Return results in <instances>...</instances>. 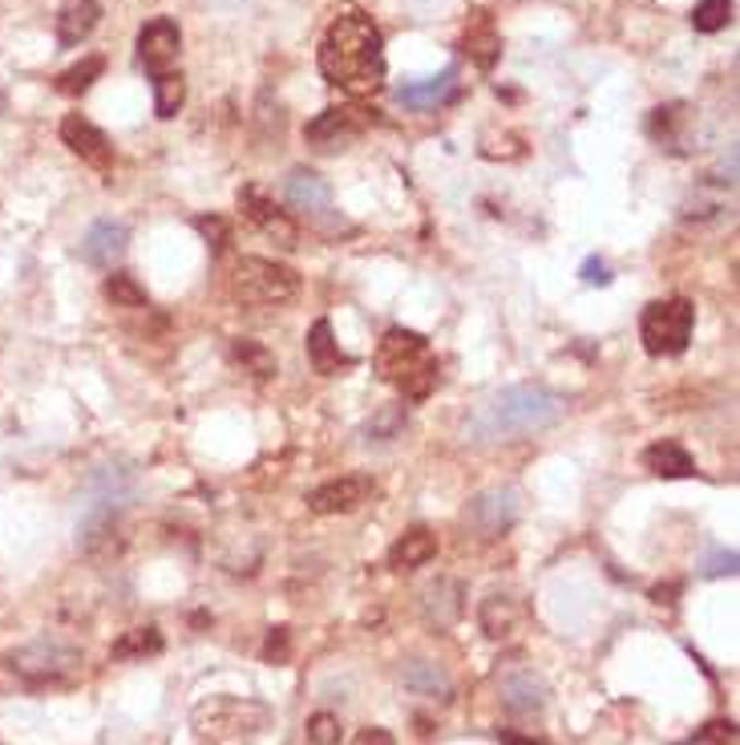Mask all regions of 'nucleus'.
Segmentation results:
<instances>
[{
  "label": "nucleus",
  "instance_id": "1",
  "mask_svg": "<svg viewBox=\"0 0 740 745\" xmlns=\"http://www.w3.org/2000/svg\"><path fill=\"white\" fill-rule=\"evenodd\" d=\"M320 73L336 90L369 98L384 85V41L381 28L365 13L336 16L320 41Z\"/></svg>",
  "mask_w": 740,
  "mask_h": 745
},
{
  "label": "nucleus",
  "instance_id": "2",
  "mask_svg": "<svg viewBox=\"0 0 740 745\" xmlns=\"http://www.w3.org/2000/svg\"><path fill=\"white\" fill-rule=\"evenodd\" d=\"M563 410H567V401L558 398L555 389L510 386L477 405L474 417L465 422V434H474L477 442L522 438V434H539V429L555 426Z\"/></svg>",
  "mask_w": 740,
  "mask_h": 745
},
{
  "label": "nucleus",
  "instance_id": "3",
  "mask_svg": "<svg viewBox=\"0 0 740 745\" xmlns=\"http://www.w3.org/2000/svg\"><path fill=\"white\" fill-rule=\"evenodd\" d=\"M372 369L384 386L401 389L409 401H425L437 389V357L429 341L413 329H389L377 345Z\"/></svg>",
  "mask_w": 740,
  "mask_h": 745
},
{
  "label": "nucleus",
  "instance_id": "4",
  "mask_svg": "<svg viewBox=\"0 0 740 745\" xmlns=\"http://www.w3.org/2000/svg\"><path fill=\"white\" fill-rule=\"evenodd\" d=\"M300 293V276L296 267L264 260V255H243L231 267V296L247 308H271L288 305L291 296Z\"/></svg>",
  "mask_w": 740,
  "mask_h": 745
},
{
  "label": "nucleus",
  "instance_id": "5",
  "mask_svg": "<svg viewBox=\"0 0 740 745\" xmlns=\"http://www.w3.org/2000/svg\"><path fill=\"white\" fill-rule=\"evenodd\" d=\"M692 329H696V308L684 296L651 300L639 312V341H644L651 357H680L687 341H692Z\"/></svg>",
  "mask_w": 740,
  "mask_h": 745
},
{
  "label": "nucleus",
  "instance_id": "6",
  "mask_svg": "<svg viewBox=\"0 0 740 745\" xmlns=\"http://www.w3.org/2000/svg\"><path fill=\"white\" fill-rule=\"evenodd\" d=\"M4 668L13 673L16 680L25 685H57V680H69L81 668V649L66 644V640H33L25 649H16Z\"/></svg>",
  "mask_w": 740,
  "mask_h": 745
},
{
  "label": "nucleus",
  "instance_id": "7",
  "mask_svg": "<svg viewBox=\"0 0 740 745\" xmlns=\"http://www.w3.org/2000/svg\"><path fill=\"white\" fill-rule=\"evenodd\" d=\"M122 511L114 506H85V519L78 523V551L93 563H106L122 551Z\"/></svg>",
  "mask_w": 740,
  "mask_h": 745
},
{
  "label": "nucleus",
  "instance_id": "8",
  "mask_svg": "<svg viewBox=\"0 0 740 745\" xmlns=\"http://www.w3.org/2000/svg\"><path fill=\"white\" fill-rule=\"evenodd\" d=\"M465 527L477 539H502L518 519V494L514 491H482L465 506Z\"/></svg>",
  "mask_w": 740,
  "mask_h": 745
},
{
  "label": "nucleus",
  "instance_id": "9",
  "mask_svg": "<svg viewBox=\"0 0 740 745\" xmlns=\"http://www.w3.org/2000/svg\"><path fill=\"white\" fill-rule=\"evenodd\" d=\"M183 54V33L174 25L171 16H154L146 21L142 33H138V61H142L150 73H166V69L178 61Z\"/></svg>",
  "mask_w": 740,
  "mask_h": 745
},
{
  "label": "nucleus",
  "instance_id": "10",
  "mask_svg": "<svg viewBox=\"0 0 740 745\" xmlns=\"http://www.w3.org/2000/svg\"><path fill=\"white\" fill-rule=\"evenodd\" d=\"M498 692H502V706L514 718H539L546 709V680L527 665L506 668L502 680H498Z\"/></svg>",
  "mask_w": 740,
  "mask_h": 745
},
{
  "label": "nucleus",
  "instance_id": "11",
  "mask_svg": "<svg viewBox=\"0 0 740 745\" xmlns=\"http://www.w3.org/2000/svg\"><path fill=\"white\" fill-rule=\"evenodd\" d=\"M239 211L247 215L267 240H276L279 248H296V240H300V231H296V224L288 219V211H279L259 186H243V191H239Z\"/></svg>",
  "mask_w": 740,
  "mask_h": 745
},
{
  "label": "nucleus",
  "instance_id": "12",
  "mask_svg": "<svg viewBox=\"0 0 740 745\" xmlns=\"http://www.w3.org/2000/svg\"><path fill=\"white\" fill-rule=\"evenodd\" d=\"M304 134L316 150H340V147H348V142H357L360 134H365V118H360V110L328 106L320 118L308 122Z\"/></svg>",
  "mask_w": 740,
  "mask_h": 745
},
{
  "label": "nucleus",
  "instance_id": "13",
  "mask_svg": "<svg viewBox=\"0 0 740 745\" xmlns=\"http://www.w3.org/2000/svg\"><path fill=\"white\" fill-rule=\"evenodd\" d=\"M61 142H66L81 162H90L93 171L106 174L114 167V147H109V138L90 118H81V114H69L61 122Z\"/></svg>",
  "mask_w": 740,
  "mask_h": 745
},
{
  "label": "nucleus",
  "instance_id": "14",
  "mask_svg": "<svg viewBox=\"0 0 740 745\" xmlns=\"http://www.w3.org/2000/svg\"><path fill=\"white\" fill-rule=\"evenodd\" d=\"M369 494H372V479H365V474H344V479H332L308 494V506H312L316 515H348V511L369 503Z\"/></svg>",
  "mask_w": 740,
  "mask_h": 745
},
{
  "label": "nucleus",
  "instance_id": "15",
  "mask_svg": "<svg viewBox=\"0 0 740 745\" xmlns=\"http://www.w3.org/2000/svg\"><path fill=\"white\" fill-rule=\"evenodd\" d=\"M284 203H288L296 215L320 219V215L332 211V186L324 183L316 171H291L288 179H284Z\"/></svg>",
  "mask_w": 740,
  "mask_h": 745
},
{
  "label": "nucleus",
  "instance_id": "16",
  "mask_svg": "<svg viewBox=\"0 0 740 745\" xmlns=\"http://www.w3.org/2000/svg\"><path fill=\"white\" fill-rule=\"evenodd\" d=\"M126 243H130V227L118 219H97L81 240V255L93 267H114L126 255Z\"/></svg>",
  "mask_w": 740,
  "mask_h": 745
},
{
  "label": "nucleus",
  "instance_id": "17",
  "mask_svg": "<svg viewBox=\"0 0 740 745\" xmlns=\"http://www.w3.org/2000/svg\"><path fill=\"white\" fill-rule=\"evenodd\" d=\"M97 21H102L97 0H61V9H57V45L61 49L81 45L97 28Z\"/></svg>",
  "mask_w": 740,
  "mask_h": 745
},
{
  "label": "nucleus",
  "instance_id": "18",
  "mask_svg": "<svg viewBox=\"0 0 740 745\" xmlns=\"http://www.w3.org/2000/svg\"><path fill=\"white\" fill-rule=\"evenodd\" d=\"M458 85V66H446L437 78H425V81H409V85H401L397 90V102L405 110H433L441 106L446 98L453 93Z\"/></svg>",
  "mask_w": 740,
  "mask_h": 745
},
{
  "label": "nucleus",
  "instance_id": "19",
  "mask_svg": "<svg viewBox=\"0 0 740 745\" xmlns=\"http://www.w3.org/2000/svg\"><path fill=\"white\" fill-rule=\"evenodd\" d=\"M465 612V587L458 580H437L425 592V616L433 628H453Z\"/></svg>",
  "mask_w": 740,
  "mask_h": 745
},
{
  "label": "nucleus",
  "instance_id": "20",
  "mask_svg": "<svg viewBox=\"0 0 740 745\" xmlns=\"http://www.w3.org/2000/svg\"><path fill=\"white\" fill-rule=\"evenodd\" d=\"M401 685L417 692V697H433V701H450L453 697V680L433 661H405L401 665Z\"/></svg>",
  "mask_w": 740,
  "mask_h": 745
},
{
  "label": "nucleus",
  "instance_id": "21",
  "mask_svg": "<svg viewBox=\"0 0 740 745\" xmlns=\"http://www.w3.org/2000/svg\"><path fill=\"white\" fill-rule=\"evenodd\" d=\"M437 555V535L425 531V527H413L389 547V568L393 572H413V568H425L429 559Z\"/></svg>",
  "mask_w": 740,
  "mask_h": 745
},
{
  "label": "nucleus",
  "instance_id": "22",
  "mask_svg": "<svg viewBox=\"0 0 740 745\" xmlns=\"http://www.w3.org/2000/svg\"><path fill=\"white\" fill-rule=\"evenodd\" d=\"M308 360H312V369L324 373V377H332V373H340L352 365V357L340 353L336 336H332V320L320 317L316 324H312V333H308Z\"/></svg>",
  "mask_w": 740,
  "mask_h": 745
},
{
  "label": "nucleus",
  "instance_id": "23",
  "mask_svg": "<svg viewBox=\"0 0 740 745\" xmlns=\"http://www.w3.org/2000/svg\"><path fill=\"white\" fill-rule=\"evenodd\" d=\"M644 466L656 479H692L696 474V462H692V454L680 442H656V446H648L644 450Z\"/></svg>",
  "mask_w": 740,
  "mask_h": 745
},
{
  "label": "nucleus",
  "instance_id": "24",
  "mask_svg": "<svg viewBox=\"0 0 740 745\" xmlns=\"http://www.w3.org/2000/svg\"><path fill=\"white\" fill-rule=\"evenodd\" d=\"M462 49L470 54V61H474L477 69H494L498 66V57H502V37H498V28L489 25L486 13H477V21L470 28H465V41Z\"/></svg>",
  "mask_w": 740,
  "mask_h": 745
},
{
  "label": "nucleus",
  "instance_id": "25",
  "mask_svg": "<svg viewBox=\"0 0 740 745\" xmlns=\"http://www.w3.org/2000/svg\"><path fill=\"white\" fill-rule=\"evenodd\" d=\"M518 620H522V612H518V604L510 596H489L477 608V624L489 640H506L518 628Z\"/></svg>",
  "mask_w": 740,
  "mask_h": 745
},
{
  "label": "nucleus",
  "instance_id": "26",
  "mask_svg": "<svg viewBox=\"0 0 740 745\" xmlns=\"http://www.w3.org/2000/svg\"><path fill=\"white\" fill-rule=\"evenodd\" d=\"M684 126H687L684 102H672V106L651 110V118H648V134L668 150H684Z\"/></svg>",
  "mask_w": 740,
  "mask_h": 745
},
{
  "label": "nucleus",
  "instance_id": "27",
  "mask_svg": "<svg viewBox=\"0 0 740 745\" xmlns=\"http://www.w3.org/2000/svg\"><path fill=\"white\" fill-rule=\"evenodd\" d=\"M231 357L243 365V373H252L259 381H267V377L276 373V353H271L264 341H255V336H239L235 345H231Z\"/></svg>",
  "mask_w": 740,
  "mask_h": 745
},
{
  "label": "nucleus",
  "instance_id": "28",
  "mask_svg": "<svg viewBox=\"0 0 740 745\" xmlns=\"http://www.w3.org/2000/svg\"><path fill=\"white\" fill-rule=\"evenodd\" d=\"M162 652V632L159 628H130L126 637L114 644V661H146Z\"/></svg>",
  "mask_w": 740,
  "mask_h": 745
},
{
  "label": "nucleus",
  "instance_id": "29",
  "mask_svg": "<svg viewBox=\"0 0 740 745\" xmlns=\"http://www.w3.org/2000/svg\"><path fill=\"white\" fill-rule=\"evenodd\" d=\"M183 102H186L183 73H174V69L154 73V114H159V118H174V114L183 110Z\"/></svg>",
  "mask_w": 740,
  "mask_h": 745
},
{
  "label": "nucleus",
  "instance_id": "30",
  "mask_svg": "<svg viewBox=\"0 0 740 745\" xmlns=\"http://www.w3.org/2000/svg\"><path fill=\"white\" fill-rule=\"evenodd\" d=\"M106 73V57H85V61H78V66H69L61 78H57V90L69 93V98H78V93H85L93 85V81Z\"/></svg>",
  "mask_w": 740,
  "mask_h": 745
},
{
  "label": "nucleus",
  "instance_id": "31",
  "mask_svg": "<svg viewBox=\"0 0 740 745\" xmlns=\"http://www.w3.org/2000/svg\"><path fill=\"white\" fill-rule=\"evenodd\" d=\"M106 300L114 308H146L150 305L146 288L130 276V272H114V276H106Z\"/></svg>",
  "mask_w": 740,
  "mask_h": 745
},
{
  "label": "nucleus",
  "instance_id": "32",
  "mask_svg": "<svg viewBox=\"0 0 740 745\" xmlns=\"http://www.w3.org/2000/svg\"><path fill=\"white\" fill-rule=\"evenodd\" d=\"M732 0H701L696 9H692V25H696V33H720V28L732 21Z\"/></svg>",
  "mask_w": 740,
  "mask_h": 745
},
{
  "label": "nucleus",
  "instance_id": "33",
  "mask_svg": "<svg viewBox=\"0 0 740 745\" xmlns=\"http://www.w3.org/2000/svg\"><path fill=\"white\" fill-rule=\"evenodd\" d=\"M308 742L312 745H340V718H332V713H316V718H308Z\"/></svg>",
  "mask_w": 740,
  "mask_h": 745
},
{
  "label": "nucleus",
  "instance_id": "34",
  "mask_svg": "<svg viewBox=\"0 0 740 745\" xmlns=\"http://www.w3.org/2000/svg\"><path fill=\"white\" fill-rule=\"evenodd\" d=\"M401 426H405V413H401L397 405H393V410H384L381 417H377V422H369V429H365V434H369V442H372V438H377V442H389V438H397Z\"/></svg>",
  "mask_w": 740,
  "mask_h": 745
},
{
  "label": "nucleus",
  "instance_id": "35",
  "mask_svg": "<svg viewBox=\"0 0 740 745\" xmlns=\"http://www.w3.org/2000/svg\"><path fill=\"white\" fill-rule=\"evenodd\" d=\"M195 227H199L203 240L215 243V248H223V243H227V219H219V215H199V219H195Z\"/></svg>",
  "mask_w": 740,
  "mask_h": 745
},
{
  "label": "nucleus",
  "instance_id": "36",
  "mask_svg": "<svg viewBox=\"0 0 740 745\" xmlns=\"http://www.w3.org/2000/svg\"><path fill=\"white\" fill-rule=\"evenodd\" d=\"M732 742H737V725H732V721H713V725L701 733V745H732Z\"/></svg>",
  "mask_w": 740,
  "mask_h": 745
},
{
  "label": "nucleus",
  "instance_id": "37",
  "mask_svg": "<svg viewBox=\"0 0 740 745\" xmlns=\"http://www.w3.org/2000/svg\"><path fill=\"white\" fill-rule=\"evenodd\" d=\"M737 572V551H713L704 563V575H732Z\"/></svg>",
  "mask_w": 740,
  "mask_h": 745
},
{
  "label": "nucleus",
  "instance_id": "38",
  "mask_svg": "<svg viewBox=\"0 0 740 745\" xmlns=\"http://www.w3.org/2000/svg\"><path fill=\"white\" fill-rule=\"evenodd\" d=\"M264 656L267 661H284V656H288V628H271V632H267Z\"/></svg>",
  "mask_w": 740,
  "mask_h": 745
},
{
  "label": "nucleus",
  "instance_id": "39",
  "mask_svg": "<svg viewBox=\"0 0 740 745\" xmlns=\"http://www.w3.org/2000/svg\"><path fill=\"white\" fill-rule=\"evenodd\" d=\"M582 279H587V284H611V272L603 260H587V264H582Z\"/></svg>",
  "mask_w": 740,
  "mask_h": 745
},
{
  "label": "nucleus",
  "instance_id": "40",
  "mask_svg": "<svg viewBox=\"0 0 740 745\" xmlns=\"http://www.w3.org/2000/svg\"><path fill=\"white\" fill-rule=\"evenodd\" d=\"M357 745H393V737H389L384 730H365L357 737Z\"/></svg>",
  "mask_w": 740,
  "mask_h": 745
},
{
  "label": "nucleus",
  "instance_id": "41",
  "mask_svg": "<svg viewBox=\"0 0 740 745\" xmlns=\"http://www.w3.org/2000/svg\"><path fill=\"white\" fill-rule=\"evenodd\" d=\"M502 745H546L539 737H527V733H502Z\"/></svg>",
  "mask_w": 740,
  "mask_h": 745
}]
</instances>
